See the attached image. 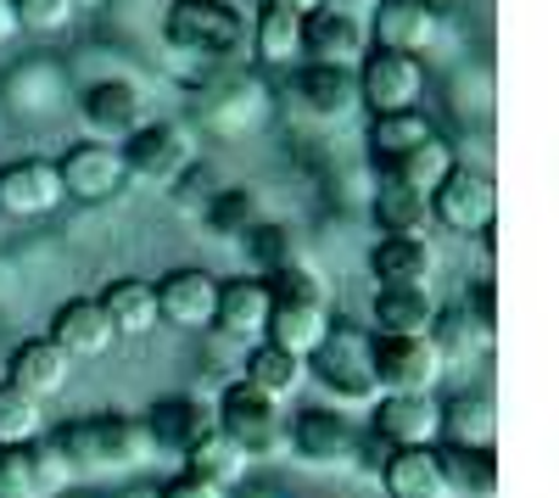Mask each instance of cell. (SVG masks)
Returning a JSON list of instances; mask_svg holds the SVG:
<instances>
[{
    "label": "cell",
    "instance_id": "cell-34",
    "mask_svg": "<svg viewBox=\"0 0 559 498\" xmlns=\"http://www.w3.org/2000/svg\"><path fill=\"white\" fill-rule=\"evenodd\" d=\"M437 465H442L448 498H492V493H498V465H492V454H464V448H437Z\"/></svg>",
    "mask_w": 559,
    "mask_h": 498
},
{
    "label": "cell",
    "instance_id": "cell-25",
    "mask_svg": "<svg viewBox=\"0 0 559 498\" xmlns=\"http://www.w3.org/2000/svg\"><path fill=\"white\" fill-rule=\"evenodd\" d=\"M292 90L297 102L313 112V118H347L358 107V79L353 68H324V62H302L292 73Z\"/></svg>",
    "mask_w": 559,
    "mask_h": 498
},
{
    "label": "cell",
    "instance_id": "cell-5",
    "mask_svg": "<svg viewBox=\"0 0 559 498\" xmlns=\"http://www.w3.org/2000/svg\"><path fill=\"white\" fill-rule=\"evenodd\" d=\"M286 448L308 471H353L364 454V426L342 410H302L286 426Z\"/></svg>",
    "mask_w": 559,
    "mask_h": 498
},
{
    "label": "cell",
    "instance_id": "cell-20",
    "mask_svg": "<svg viewBox=\"0 0 559 498\" xmlns=\"http://www.w3.org/2000/svg\"><path fill=\"white\" fill-rule=\"evenodd\" d=\"M437 313L442 308H437L431 286H376V303H369L376 336H431Z\"/></svg>",
    "mask_w": 559,
    "mask_h": 498
},
{
    "label": "cell",
    "instance_id": "cell-19",
    "mask_svg": "<svg viewBox=\"0 0 559 498\" xmlns=\"http://www.w3.org/2000/svg\"><path fill=\"white\" fill-rule=\"evenodd\" d=\"M152 448H168V454H185L197 437L213 431V403H202L197 392H174V398H157L152 415H140Z\"/></svg>",
    "mask_w": 559,
    "mask_h": 498
},
{
    "label": "cell",
    "instance_id": "cell-28",
    "mask_svg": "<svg viewBox=\"0 0 559 498\" xmlns=\"http://www.w3.org/2000/svg\"><path fill=\"white\" fill-rule=\"evenodd\" d=\"M241 381H247L252 392H263L269 403H286V398H297V387L308 381V365H302V358H292V353H280V347H269V342H252Z\"/></svg>",
    "mask_w": 559,
    "mask_h": 498
},
{
    "label": "cell",
    "instance_id": "cell-38",
    "mask_svg": "<svg viewBox=\"0 0 559 498\" xmlns=\"http://www.w3.org/2000/svg\"><path fill=\"white\" fill-rule=\"evenodd\" d=\"M28 482H34V498H62V493H73L79 465L62 454L51 437H34L28 442Z\"/></svg>",
    "mask_w": 559,
    "mask_h": 498
},
{
    "label": "cell",
    "instance_id": "cell-22",
    "mask_svg": "<svg viewBox=\"0 0 559 498\" xmlns=\"http://www.w3.org/2000/svg\"><path fill=\"white\" fill-rule=\"evenodd\" d=\"M68 376H73V358H68L62 347H51L45 336L17 342L12 358H7V381H12L17 392H28V398H51V392H62Z\"/></svg>",
    "mask_w": 559,
    "mask_h": 498
},
{
    "label": "cell",
    "instance_id": "cell-41",
    "mask_svg": "<svg viewBox=\"0 0 559 498\" xmlns=\"http://www.w3.org/2000/svg\"><path fill=\"white\" fill-rule=\"evenodd\" d=\"M12 17H17V28L57 34V28H68L73 7H68V0H12Z\"/></svg>",
    "mask_w": 559,
    "mask_h": 498
},
{
    "label": "cell",
    "instance_id": "cell-24",
    "mask_svg": "<svg viewBox=\"0 0 559 498\" xmlns=\"http://www.w3.org/2000/svg\"><path fill=\"white\" fill-rule=\"evenodd\" d=\"M437 420H442V410L431 398H381L369 431L386 448H437Z\"/></svg>",
    "mask_w": 559,
    "mask_h": 498
},
{
    "label": "cell",
    "instance_id": "cell-35",
    "mask_svg": "<svg viewBox=\"0 0 559 498\" xmlns=\"http://www.w3.org/2000/svg\"><path fill=\"white\" fill-rule=\"evenodd\" d=\"M492 336L498 331L476 325L464 308L459 313H437V325H431V347L442 353V365H471V358H481L492 347Z\"/></svg>",
    "mask_w": 559,
    "mask_h": 498
},
{
    "label": "cell",
    "instance_id": "cell-42",
    "mask_svg": "<svg viewBox=\"0 0 559 498\" xmlns=\"http://www.w3.org/2000/svg\"><path fill=\"white\" fill-rule=\"evenodd\" d=\"M0 498H34L28 448H0Z\"/></svg>",
    "mask_w": 559,
    "mask_h": 498
},
{
    "label": "cell",
    "instance_id": "cell-3",
    "mask_svg": "<svg viewBox=\"0 0 559 498\" xmlns=\"http://www.w3.org/2000/svg\"><path fill=\"white\" fill-rule=\"evenodd\" d=\"M308 370L313 381L342 398V403H376L381 387H376V336L358 331V325H331L324 342L308 353Z\"/></svg>",
    "mask_w": 559,
    "mask_h": 498
},
{
    "label": "cell",
    "instance_id": "cell-6",
    "mask_svg": "<svg viewBox=\"0 0 559 498\" xmlns=\"http://www.w3.org/2000/svg\"><path fill=\"white\" fill-rule=\"evenodd\" d=\"M442 353L431 336H376V387L381 398H431L442 381Z\"/></svg>",
    "mask_w": 559,
    "mask_h": 498
},
{
    "label": "cell",
    "instance_id": "cell-17",
    "mask_svg": "<svg viewBox=\"0 0 559 498\" xmlns=\"http://www.w3.org/2000/svg\"><path fill=\"white\" fill-rule=\"evenodd\" d=\"M274 313V297L258 275H241V281H224L218 286V303H213V331L229 336V342H263V325Z\"/></svg>",
    "mask_w": 559,
    "mask_h": 498
},
{
    "label": "cell",
    "instance_id": "cell-13",
    "mask_svg": "<svg viewBox=\"0 0 559 498\" xmlns=\"http://www.w3.org/2000/svg\"><path fill=\"white\" fill-rule=\"evenodd\" d=\"M152 292H157V320H168L174 331H207L213 325L218 281L202 275V269H168Z\"/></svg>",
    "mask_w": 559,
    "mask_h": 498
},
{
    "label": "cell",
    "instance_id": "cell-1",
    "mask_svg": "<svg viewBox=\"0 0 559 498\" xmlns=\"http://www.w3.org/2000/svg\"><path fill=\"white\" fill-rule=\"evenodd\" d=\"M51 442L62 448L79 471H134V465H146L157 454L146 426H140V415H118V410L68 420Z\"/></svg>",
    "mask_w": 559,
    "mask_h": 498
},
{
    "label": "cell",
    "instance_id": "cell-43",
    "mask_svg": "<svg viewBox=\"0 0 559 498\" xmlns=\"http://www.w3.org/2000/svg\"><path fill=\"white\" fill-rule=\"evenodd\" d=\"M464 313H471L476 325H487V331H498V292H492V281H481V286H471V297H464Z\"/></svg>",
    "mask_w": 559,
    "mask_h": 498
},
{
    "label": "cell",
    "instance_id": "cell-12",
    "mask_svg": "<svg viewBox=\"0 0 559 498\" xmlns=\"http://www.w3.org/2000/svg\"><path fill=\"white\" fill-rule=\"evenodd\" d=\"M62 208V179H57V163L45 157H17L0 168V213L12 218H45Z\"/></svg>",
    "mask_w": 559,
    "mask_h": 498
},
{
    "label": "cell",
    "instance_id": "cell-32",
    "mask_svg": "<svg viewBox=\"0 0 559 498\" xmlns=\"http://www.w3.org/2000/svg\"><path fill=\"white\" fill-rule=\"evenodd\" d=\"M376 224H381L386 236H426L431 202L414 197L408 186H397L392 174H381V186H376Z\"/></svg>",
    "mask_w": 559,
    "mask_h": 498
},
{
    "label": "cell",
    "instance_id": "cell-30",
    "mask_svg": "<svg viewBox=\"0 0 559 498\" xmlns=\"http://www.w3.org/2000/svg\"><path fill=\"white\" fill-rule=\"evenodd\" d=\"M185 476H202V482H213V487H236L241 482V471H247V454L229 437H218V431H207V437H197L191 448H185Z\"/></svg>",
    "mask_w": 559,
    "mask_h": 498
},
{
    "label": "cell",
    "instance_id": "cell-9",
    "mask_svg": "<svg viewBox=\"0 0 559 498\" xmlns=\"http://www.w3.org/2000/svg\"><path fill=\"white\" fill-rule=\"evenodd\" d=\"M57 179H62V197L73 202H112L129 191V168L123 152L107 141H79L57 157Z\"/></svg>",
    "mask_w": 559,
    "mask_h": 498
},
{
    "label": "cell",
    "instance_id": "cell-27",
    "mask_svg": "<svg viewBox=\"0 0 559 498\" xmlns=\"http://www.w3.org/2000/svg\"><path fill=\"white\" fill-rule=\"evenodd\" d=\"M96 303H102V313L112 320L118 336H146L157 325V292H152V281H140V275H118Z\"/></svg>",
    "mask_w": 559,
    "mask_h": 498
},
{
    "label": "cell",
    "instance_id": "cell-45",
    "mask_svg": "<svg viewBox=\"0 0 559 498\" xmlns=\"http://www.w3.org/2000/svg\"><path fill=\"white\" fill-rule=\"evenodd\" d=\"M269 12H286V17H308V12H319L324 0H263Z\"/></svg>",
    "mask_w": 559,
    "mask_h": 498
},
{
    "label": "cell",
    "instance_id": "cell-36",
    "mask_svg": "<svg viewBox=\"0 0 559 498\" xmlns=\"http://www.w3.org/2000/svg\"><path fill=\"white\" fill-rule=\"evenodd\" d=\"M386 174L397 179V186H408L414 197H426V202H431V191H437L442 179L453 174V152H448L442 141H426V146H414L408 157L386 163Z\"/></svg>",
    "mask_w": 559,
    "mask_h": 498
},
{
    "label": "cell",
    "instance_id": "cell-46",
    "mask_svg": "<svg viewBox=\"0 0 559 498\" xmlns=\"http://www.w3.org/2000/svg\"><path fill=\"white\" fill-rule=\"evenodd\" d=\"M17 34V17H12V0H0V39Z\"/></svg>",
    "mask_w": 559,
    "mask_h": 498
},
{
    "label": "cell",
    "instance_id": "cell-40",
    "mask_svg": "<svg viewBox=\"0 0 559 498\" xmlns=\"http://www.w3.org/2000/svg\"><path fill=\"white\" fill-rule=\"evenodd\" d=\"M269 297L274 303H324V281L313 275L308 263H292V269H280V275H263Z\"/></svg>",
    "mask_w": 559,
    "mask_h": 498
},
{
    "label": "cell",
    "instance_id": "cell-31",
    "mask_svg": "<svg viewBox=\"0 0 559 498\" xmlns=\"http://www.w3.org/2000/svg\"><path fill=\"white\" fill-rule=\"evenodd\" d=\"M269 213H263V197L252 186H224L207 197V230L224 236V241H241L247 230H258Z\"/></svg>",
    "mask_w": 559,
    "mask_h": 498
},
{
    "label": "cell",
    "instance_id": "cell-44",
    "mask_svg": "<svg viewBox=\"0 0 559 498\" xmlns=\"http://www.w3.org/2000/svg\"><path fill=\"white\" fill-rule=\"evenodd\" d=\"M157 498H229L224 487H213V482H202V476H174V482H163L157 487Z\"/></svg>",
    "mask_w": 559,
    "mask_h": 498
},
{
    "label": "cell",
    "instance_id": "cell-47",
    "mask_svg": "<svg viewBox=\"0 0 559 498\" xmlns=\"http://www.w3.org/2000/svg\"><path fill=\"white\" fill-rule=\"evenodd\" d=\"M118 498H157V487H123Z\"/></svg>",
    "mask_w": 559,
    "mask_h": 498
},
{
    "label": "cell",
    "instance_id": "cell-49",
    "mask_svg": "<svg viewBox=\"0 0 559 498\" xmlns=\"http://www.w3.org/2000/svg\"><path fill=\"white\" fill-rule=\"evenodd\" d=\"M68 7H73V12H90V7H102V0H68Z\"/></svg>",
    "mask_w": 559,
    "mask_h": 498
},
{
    "label": "cell",
    "instance_id": "cell-37",
    "mask_svg": "<svg viewBox=\"0 0 559 498\" xmlns=\"http://www.w3.org/2000/svg\"><path fill=\"white\" fill-rule=\"evenodd\" d=\"M252 51L263 62H274V68H292L302 57V17H286V12L263 7L258 23H252Z\"/></svg>",
    "mask_w": 559,
    "mask_h": 498
},
{
    "label": "cell",
    "instance_id": "cell-10",
    "mask_svg": "<svg viewBox=\"0 0 559 498\" xmlns=\"http://www.w3.org/2000/svg\"><path fill=\"white\" fill-rule=\"evenodd\" d=\"M358 102L369 112H414L419 107V90H426V73H419V57H397V51H369L358 68Z\"/></svg>",
    "mask_w": 559,
    "mask_h": 498
},
{
    "label": "cell",
    "instance_id": "cell-14",
    "mask_svg": "<svg viewBox=\"0 0 559 498\" xmlns=\"http://www.w3.org/2000/svg\"><path fill=\"white\" fill-rule=\"evenodd\" d=\"M369 34L381 39L376 51L419 57V51H431V45H437L442 17H437V12H426L419 0H376V12H369Z\"/></svg>",
    "mask_w": 559,
    "mask_h": 498
},
{
    "label": "cell",
    "instance_id": "cell-4",
    "mask_svg": "<svg viewBox=\"0 0 559 498\" xmlns=\"http://www.w3.org/2000/svg\"><path fill=\"white\" fill-rule=\"evenodd\" d=\"M213 431L236 442L247 460H274L286 448V410L252 392L247 381H229L224 398L213 403Z\"/></svg>",
    "mask_w": 559,
    "mask_h": 498
},
{
    "label": "cell",
    "instance_id": "cell-18",
    "mask_svg": "<svg viewBox=\"0 0 559 498\" xmlns=\"http://www.w3.org/2000/svg\"><path fill=\"white\" fill-rule=\"evenodd\" d=\"M437 448H464V454H492L498 448V410L487 392H464L453 403H437Z\"/></svg>",
    "mask_w": 559,
    "mask_h": 498
},
{
    "label": "cell",
    "instance_id": "cell-21",
    "mask_svg": "<svg viewBox=\"0 0 559 498\" xmlns=\"http://www.w3.org/2000/svg\"><path fill=\"white\" fill-rule=\"evenodd\" d=\"M376 286H431L437 275V247L426 236H381L369 252Z\"/></svg>",
    "mask_w": 559,
    "mask_h": 498
},
{
    "label": "cell",
    "instance_id": "cell-26",
    "mask_svg": "<svg viewBox=\"0 0 559 498\" xmlns=\"http://www.w3.org/2000/svg\"><path fill=\"white\" fill-rule=\"evenodd\" d=\"M381 487L386 498H448L437 448H392L381 465Z\"/></svg>",
    "mask_w": 559,
    "mask_h": 498
},
{
    "label": "cell",
    "instance_id": "cell-39",
    "mask_svg": "<svg viewBox=\"0 0 559 498\" xmlns=\"http://www.w3.org/2000/svg\"><path fill=\"white\" fill-rule=\"evenodd\" d=\"M39 431H45L39 398L17 392L12 381H0V448H28Z\"/></svg>",
    "mask_w": 559,
    "mask_h": 498
},
{
    "label": "cell",
    "instance_id": "cell-11",
    "mask_svg": "<svg viewBox=\"0 0 559 498\" xmlns=\"http://www.w3.org/2000/svg\"><path fill=\"white\" fill-rule=\"evenodd\" d=\"M302 57L324 62V68H358L369 57V17L319 7L302 17Z\"/></svg>",
    "mask_w": 559,
    "mask_h": 498
},
{
    "label": "cell",
    "instance_id": "cell-23",
    "mask_svg": "<svg viewBox=\"0 0 559 498\" xmlns=\"http://www.w3.org/2000/svg\"><path fill=\"white\" fill-rule=\"evenodd\" d=\"M331 325H336L331 320V303H274L269 325H263V342L308 365V353L324 342V331H331Z\"/></svg>",
    "mask_w": 559,
    "mask_h": 498
},
{
    "label": "cell",
    "instance_id": "cell-2",
    "mask_svg": "<svg viewBox=\"0 0 559 498\" xmlns=\"http://www.w3.org/2000/svg\"><path fill=\"white\" fill-rule=\"evenodd\" d=\"M163 34L174 51L202 57V62H236L247 57V39H252L241 7H229V0H174Z\"/></svg>",
    "mask_w": 559,
    "mask_h": 498
},
{
    "label": "cell",
    "instance_id": "cell-33",
    "mask_svg": "<svg viewBox=\"0 0 559 498\" xmlns=\"http://www.w3.org/2000/svg\"><path fill=\"white\" fill-rule=\"evenodd\" d=\"M241 247H247V263L258 269V281L263 275H280V269H292V263H302L297 230H292V224H274V218H263L258 230H247Z\"/></svg>",
    "mask_w": 559,
    "mask_h": 498
},
{
    "label": "cell",
    "instance_id": "cell-7",
    "mask_svg": "<svg viewBox=\"0 0 559 498\" xmlns=\"http://www.w3.org/2000/svg\"><path fill=\"white\" fill-rule=\"evenodd\" d=\"M431 218L453 236H487L492 218H498V186L481 168H464L453 163V174L431 191Z\"/></svg>",
    "mask_w": 559,
    "mask_h": 498
},
{
    "label": "cell",
    "instance_id": "cell-16",
    "mask_svg": "<svg viewBox=\"0 0 559 498\" xmlns=\"http://www.w3.org/2000/svg\"><path fill=\"white\" fill-rule=\"evenodd\" d=\"M79 112H84V129L96 134V141H107V146L129 141V134L146 123V118H140V90H134L129 79H102V84H90L84 102H79Z\"/></svg>",
    "mask_w": 559,
    "mask_h": 498
},
{
    "label": "cell",
    "instance_id": "cell-15",
    "mask_svg": "<svg viewBox=\"0 0 559 498\" xmlns=\"http://www.w3.org/2000/svg\"><path fill=\"white\" fill-rule=\"evenodd\" d=\"M45 342L62 347L68 358H102V353L118 342V331H112V320L102 313L96 297H68V303L51 313V331H45Z\"/></svg>",
    "mask_w": 559,
    "mask_h": 498
},
{
    "label": "cell",
    "instance_id": "cell-50",
    "mask_svg": "<svg viewBox=\"0 0 559 498\" xmlns=\"http://www.w3.org/2000/svg\"><path fill=\"white\" fill-rule=\"evenodd\" d=\"M419 7H426V12H442V7H448V0H419Z\"/></svg>",
    "mask_w": 559,
    "mask_h": 498
},
{
    "label": "cell",
    "instance_id": "cell-48",
    "mask_svg": "<svg viewBox=\"0 0 559 498\" xmlns=\"http://www.w3.org/2000/svg\"><path fill=\"white\" fill-rule=\"evenodd\" d=\"M229 498H280V493H269V487H252V493H229Z\"/></svg>",
    "mask_w": 559,
    "mask_h": 498
},
{
    "label": "cell",
    "instance_id": "cell-8",
    "mask_svg": "<svg viewBox=\"0 0 559 498\" xmlns=\"http://www.w3.org/2000/svg\"><path fill=\"white\" fill-rule=\"evenodd\" d=\"M123 152V168L129 179H146V186H174V179L191 168V134H185V123H140L129 141H118Z\"/></svg>",
    "mask_w": 559,
    "mask_h": 498
},
{
    "label": "cell",
    "instance_id": "cell-29",
    "mask_svg": "<svg viewBox=\"0 0 559 498\" xmlns=\"http://www.w3.org/2000/svg\"><path fill=\"white\" fill-rule=\"evenodd\" d=\"M426 141H437V129H431V118L426 112H381V118H369V152H376L381 163H397V157H408L414 146H426Z\"/></svg>",
    "mask_w": 559,
    "mask_h": 498
},
{
    "label": "cell",
    "instance_id": "cell-51",
    "mask_svg": "<svg viewBox=\"0 0 559 498\" xmlns=\"http://www.w3.org/2000/svg\"><path fill=\"white\" fill-rule=\"evenodd\" d=\"M62 498H90V493H62Z\"/></svg>",
    "mask_w": 559,
    "mask_h": 498
}]
</instances>
